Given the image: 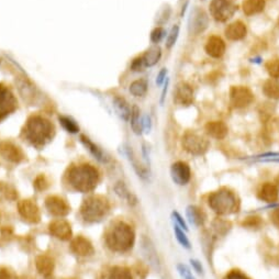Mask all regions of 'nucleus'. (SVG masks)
<instances>
[{
    "label": "nucleus",
    "instance_id": "nucleus-1",
    "mask_svg": "<svg viewBox=\"0 0 279 279\" xmlns=\"http://www.w3.org/2000/svg\"><path fill=\"white\" fill-rule=\"evenodd\" d=\"M24 135L30 143L35 147H44L55 134V128L51 121L40 116H32L27 121L24 126Z\"/></svg>",
    "mask_w": 279,
    "mask_h": 279
},
{
    "label": "nucleus",
    "instance_id": "nucleus-2",
    "mask_svg": "<svg viewBox=\"0 0 279 279\" xmlns=\"http://www.w3.org/2000/svg\"><path fill=\"white\" fill-rule=\"evenodd\" d=\"M98 171L88 164L73 167L68 173V183L78 191L88 192L93 190L98 184Z\"/></svg>",
    "mask_w": 279,
    "mask_h": 279
},
{
    "label": "nucleus",
    "instance_id": "nucleus-3",
    "mask_svg": "<svg viewBox=\"0 0 279 279\" xmlns=\"http://www.w3.org/2000/svg\"><path fill=\"white\" fill-rule=\"evenodd\" d=\"M135 234L133 229L124 222H119L107 234V245L114 252H126L134 244Z\"/></svg>",
    "mask_w": 279,
    "mask_h": 279
},
{
    "label": "nucleus",
    "instance_id": "nucleus-4",
    "mask_svg": "<svg viewBox=\"0 0 279 279\" xmlns=\"http://www.w3.org/2000/svg\"><path fill=\"white\" fill-rule=\"evenodd\" d=\"M209 207L220 216L235 214L239 209V202L235 195L228 189H220L212 192L208 198Z\"/></svg>",
    "mask_w": 279,
    "mask_h": 279
},
{
    "label": "nucleus",
    "instance_id": "nucleus-5",
    "mask_svg": "<svg viewBox=\"0 0 279 279\" xmlns=\"http://www.w3.org/2000/svg\"><path fill=\"white\" fill-rule=\"evenodd\" d=\"M109 211V203L107 199L100 196H93L84 201L81 214L85 221L97 222L100 221Z\"/></svg>",
    "mask_w": 279,
    "mask_h": 279
},
{
    "label": "nucleus",
    "instance_id": "nucleus-6",
    "mask_svg": "<svg viewBox=\"0 0 279 279\" xmlns=\"http://www.w3.org/2000/svg\"><path fill=\"white\" fill-rule=\"evenodd\" d=\"M183 148L192 155H202L209 149V141L195 132H187L181 140Z\"/></svg>",
    "mask_w": 279,
    "mask_h": 279
},
{
    "label": "nucleus",
    "instance_id": "nucleus-7",
    "mask_svg": "<svg viewBox=\"0 0 279 279\" xmlns=\"http://www.w3.org/2000/svg\"><path fill=\"white\" fill-rule=\"evenodd\" d=\"M18 101L11 89L0 84V122L17 110Z\"/></svg>",
    "mask_w": 279,
    "mask_h": 279
},
{
    "label": "nucleus",
    "instance_id": "nucleus-8",
    "mask_svg": "<svg viewBox=\"0 0 279 279\" xmlns=\"http://www.w3.org/2000/svg\"><path fill=\"white\" fill-rule=\"evenodd\" d=\"M236 7L230 0H212L210 5V14L215 20L224 22L235 14Z\"/></svg>",
    "mask_w": 279,
    "mask_h": 279
},
{
    "label": "nucleus",
    "instance_id": "nucleus-9",
    "mask_svg": "<svg viewBox=\"0 0 279 279\" xmlns=\"http://www.w3.org/2000/svg\"><path fill=\"white\" fill-rule=\"evenodd\" d=\"M141 252L143 257L147 260L148 264H150L151 267L156 271H160L161 263L159 255H157L153 242H152L151 239L147 235H143L141 239Z\"/></svg>",
    "mask_w": 279,
    "mask_h": 279
},
{
    "label": "nucleus",
    "instance_id": "nucleus-10",
    "mask_svg": "<svg viewBox=\"0 0 279 279\" xmlns=\"http://www.w3.org/2000/svg\"><path fill=\"white\" fill-rule=\"evenodd\" d=\"M230 100L235 108H245L250 106L254 100V95L248 88L243 86H235L230 92Z\"/></svg>",
    "mask_w": 279,
    "mask_h": 279
},
{
    "label": "nucleus",
    "instance_id": "nucleus-11",
    "mask_svg": "<svg viewBox=\"0 0 279 279\" xmlns=\"http://www.w3.org/2000/svg\"><path fill=\"white\" fill-rule=\"evenodd\" d=\"M18 211L24 220L31 223H38L40 221V210L38 205L32 200L24 199L18 203Z\"/></svg>",
    "mask_w": 279,
    "mask_h": 279
},
{
    "label": "nucleus",
    "instance_id": "nucleus-12",
    "mask_svg": "<svg viewBox=\"0 0 279 279\" xmlns=\"http://www.w3.org/2000/svg\"><path fill=\"white\" fill-rule=\"evenodd\" d=\"M171 176L175 184H177L179 186H185L189 183V180L191 178L190 167L188 166V164L184 162L174 163L171 167Z\"/></svg>",
    "mask_w": 279,
    "mask_h": 279
},
{
    "label": "nucleus",
    "instance_id": "nucleus-13",
    "mask_svg": "<svg viewBox=\"0 0 279 279\" xmlns=\"http://www.w3.org/2000/svg\"><path fill=\"white\" fill-rule=\"evenodd\" d=\"M174 101L179 106H190L193 102V90L186 83H180L174 90Z\"/></svg>",
    "mask_w": 279,
    "mask_h": 279
},
{
    "label": "nucleus",
    "instance_id": "nucleus-14",
    "mask_svg": "<svg viewBox=\"0 0 279 279\" xmlns=\"http://www.w3.org/2000/svg\"><path fill=\"white\" fill-rule=\"evenodd\" d=\"M45 205H46V209L48 210V212L56 217L67 216L71 210L68 203L66 202L64 199L56 197V196H51V197L46 198Z\"/></svg>",
    "mask_w": 279,
    "mask_h": 279
},
{
    "label": "nucleus",
    "instance_id": "nucleus-15",
    "mask_svg": "<svg viewBox=\"0 0 279 279\" xmlns=\"http://www.w3.org/2000/svg\"><path fill=\"white\" fill-rule=\"evenodd\" d=\"M0 154L5 157L6 160H8L12 163H20L24 159L22 150L14 143L8 141H4L0 143Z\"/></svg>",
    "mask_w": 279,
    "mask_h": 279
},
{
    "label": "nucleus",
    "instance_id": "nucleus-16",
    "mask_svg": "<svg viewBox=\"0 0 279 279\" xmlns=\"http://www.w3.org/2000/svg\"><path fill=\"white\" fill-rule=\"evenodd\" d=\"M208 27V17L205 12L201 9H195L191 12V17L189 20V30L191 33L198 34L204 31Z\"/></svg>",
    "mask_w": 279,
    "mask_h": 279
},
{
    "label": "nucleus",
    "instance_id": "nucleus-17",
    "mask_svg": "<svg viewBox=\"0 0 279 279\" xmlns=\"http://www.w3.org/2000/svg\"><path fill=\"white\" fill-rule=\"evenodd\" d=\"M48 229H50V233L59 240L66 241L72 238L71 224L65 220L59 219L51 222Z\"/></svg>",
    "mask_w": 279,
    "mask_h": 279
},
{
    "label": "nucleus",
    "instance_id": "nucleus-18",
    "mask_svg": "<svg viewBox=\"0 0 279 279\" xmlns=\"http://www.w3.org/2000/svg\"><path fill=\"white\" fill-rule=\"evenodd\" d=\"M71 250L78 256H89L94 253L93 244L84 236H77L72 241Z\"/></svg>",
    "mask_w": 279,
    "mask_h": 279
},
{
    "label": "nucleus",
    "instance_id": "nucleus-19",
    "mask_svg": "<svg viewBox=\"0 0 279 279\" xmlns=\"http://www.w3.org/2000/svg\"><path fill=\"white\" fill-rule=\"evenodd\" d=\"M226 48L227 46L224 41L216 35L209 38L207 43H205V52H207L208 55L214 58L221 57L226 53Z\"/></svg>",
    "mask_w": 279,
    "mask_h": 279
},
{
    "label": "nucleus",
    "instance_id": "nucleus-20",
    "mask_svg": "<svg viewBox=\"0 0 279 279\" xmlns=\"http://www.w3.org/2000/svg\"><path fill=\"white\" fill-rule=\"evenodd\" d=\"M226 36L231 41H240L244 39L247 33L246 26L241 21H235L231 24H229L226 29Z\"/></svg>",
    "mask_w": 279,
    "mask_h": 279
},
{
    "label": "nucleus",
    "instance_id": "nucleus-21",
    "mask_svg": "<svg viewBox=\"0 0 279 279\" xmlns=\"http://www.w3.org/2000/svg\"><path fill=\"white\" fill-rule=\"evenodd\" d=\"M258 198L267 203H275L279 199V189L274 184L266 183L258 192Z\"/></svg>",
    "mask_w": 279,
    "mask_h": 279
},
{
    "label": "nucleus",
    "instance_id": "nucleus-22",
    "mask_svg": "<svg viewBox=\"0 0 279 279\" xmlns=\"http://www.w3.org/2000/svg\"><path fill=\"white\" fill-rule=\"evenodd\" d=\"M16 84L18 86V89H19L20 95L23 97L24 100H27L29 102L31 100H34V97L36 96V90L31 83L26 80V78L18 77L16 80Z\"/></svg>",
    "mask_w": 279,
    "mask_h": 279
},
{
    "label": "nucleus",
    "instance_id": "nucleus-23",
    "mask_svg": "<svg viewBox=\"0 0 279 279\" xmlns=\"http://www.w3.org/2000/svg\"><path fill=\"white\" fill-rule=\"evenodd\" d=\"M205 131L208 134L217 140H222L228 135V126L221 121H212L205 125Z\"/></svg>",
    "mask_w": 279,
    "mask_h": 279
},
{
    "label": "nucleus",
    "instance_id": "nucleus-24",
    "mask_svg": "<svg viewBox=\"0 0 279 279\" xmlns=\"http://www.w3.org/2000/svg\"><path fill=\"white\" fill-rule=\"evenodd\" d=\"M113 108L114 110H116L118 116L124 120V121H129L131 118V108L129 106L128 102L122 97L116 96L113 98Z\"/></svg>",
    "mask_w": 279,
    "mask_h": 279
},
{
    "label": "nucleus",
    "instance_id": "nucleus-25",
    "mask_svg": "<svg viewBox=\"0 0 279 279\" xmlns=\"http://www.w3.org/2000/svg\"><path fill=\"white\" fill-rule=\"evenodd\" d=\"M81 141L84 144V147L92 153V155L96 160H98L101 163L108 162V157L106 156V154L102 152V150L99 147H97V145L89 137H87L86 135H81Z\"/></svg>",
    "mask_w": 279,
    "mask_h": 279
},
{
    "label": "nucleus",
    "instance_id": "nucleus-26",
    "mask_svg": "<svg viewBox=\"0 0 279 279\" xmlns=\"http://www.w3.org/2000/svg\"><path fill=\"white\" fill-rule=\"evenodd\" d=\"M186 216L189 223L193 227L202 226L204 222V216L201 209H199L196 205H188L186 208Z\"/></svg>",
    "mask_w": 279,
    "mask_h": 279
},
{
    "label": "nucleus",
    "instance_id": "nucleus-27",
    "mask_svg": "<svg viewBox=\"0 0 279 279\" xmlns=\"http://www.w3.org/2000/svg\"><path fill=\"white\" fill-rule=\"evenodd\" d=\"M36 269L43 276H50L54 269V262L51 257L46 255H40L35 259Z\"/></svg>",
    "mask_w": 279,
    "mask_h": 279
},
{
    "label": "nucleus",
    "instance_id": "nucleus-28",
    "mask_svg": "<svg viewBox=\"0 0 279 279\" xmlns=\"http://www.w3.org/2000/svg\"><path fill=\"white\" fill-rule=\"evenodd\" d=\"M126 156H128V159L130 161V163L132 164V166H133V168H134V171L137 174L138 177H141L142 179H148L150 176L148 168L143 166L141 162H138V160L136 159L135 154L133 153L131 148H126Z\"/></svg>",
    "mask_w": 279,
    "mask_h": 279
},
{
    "label": "nucleus",
    "instance_id": "nucleus-29",
    "mask_svg": "<svg viewBox=\"0 0 279 279\" xmlns=\"http://www.w3.org/2000/svg\"><path fill=\"white\" fill-rule=\"evenodd\" d=\"M246 16H254L265 9V0H244L242 5Z\"/></svg>",
    "mask_w": 279,
    "mask_h": 279
},
{
    "label": "nucleus",
    "instance_id": "nucleus-30",
    "mask_svg": "<svg viewBox=\"0 0 279 279\" xmlns=\"http://www.w3.org/2000/svg\"><path fill=\"white\" fill-rule=\"evenodd\" d=\"M161 56H162L161 47L160 46H152L143 54L142 58H143L144 64L147 67H152V66L157 64V62L161 59Z\"/></svg>",
    "mask_w": 279,
    "mask_h": 279
},
{
    "label": "nucleus",
    "instance_id": "nucleus-31",
    "mask_svg": "<svg viewBox=\"0 0 279 279\" xmlns=\"http://www.w3.org/2000/svg\"><path fill=\"white\" fill-rule=\"evenodd\" d=\"M114 191L117 192V195L121 199H124L125 201H128L131 205L135 204L136 201H137L136 197L133 195V193L128 189V188H126V186L123 183H121V181H119V183H117L116 186H114Z\"/></svg>",
    "mask_w": 279,
    "mask_h": 279
},
{
    "label": "nucleus",
    "instance_id": "nucleus-32",
    "mask_svg": "<svg viewBox=\"0 0 279 279\" xmlns=\"http://www.w3.org/2000/svg\"><path fill=\"white\" fill-rule=\"evenodd\" d=\"M263 92L268 98L279 99V82L275 78L266 81L263 86Z\"/></svg>",
    "mask_w": 279,
    "mask_h": 279
},
{
    "label": "nucleus",
    "instance_id": "nucleus-33",
    "mask_svg": "<svg viewBox=\"0 0 279 279\" xmlns=\"http://www.w3.org/2000/svg\"><path fill=\"white\" fill-rule=\"evenodd\" d=\"M130 120H131V128H132L133 132H134L136 135L142 134L143 123H142L141 119H140V109L137 106H134L132 108Z\"/></svg>",
    "mask_w": 279,
    "mask_h": 279
},
{
    "label": "nucleus",
    "instance_id": "nucleus-34",
    "mask_svg": "<svg viewBox=\"0 0 279 279\" xmlns=\"http://www.w3.org/2000/svg\"><path fill=\"white\" fill-rule=\"evenodd\" d=\"M105 279H133L131 271L124 267H113L108 272Z\"/></svg>",
    "mask_w": 279,
    "mask_h": 279
},
{
    "label": "nucleus",
    "instance_id": "nucleus-35",
    "mask_svg": "<svg viewBox=\"0 0 279 279\" xmlns=\"http://www.w3.org/2000/svg\"><path fill=\"white\" fill-rule=\"evenodd\" d=\"M148 92V82L145 80H137L130 85V93L135 97H142Z\"/></svg>",
    "mask_w": 279,
    "mask_h": 279
},
{
    "label": "nucleus",
    "instance_id": "nucleus-36",
    "mask_svg": "<svg viewBox=\"0 0 279 279\" xmlns=\"http://www.w3.org/2000/svg\"><path fill=\"white\" fill-rule=\"evenodd\" d=\"M59 120V123L62 124L63 128L69 132V133H77L78 131H80V126H78V124L76 123L75 120H73L72 118L69 117H65V116H60L58 118Z\"/></svg>",
    "mask_w": 279,
    "mask_h": 279
},
{
    "label": "nucleus",
    "instance_id": "nucleus-37",
    "mask_svg": "<svg viewBox=\"0 0 279 279\" xmlns=\"http://www.w3.org/2000/svg\"><path fill=\"white\" fill-rule=\"evenodd\" d=\"M174 233H175L176 239H177V241H178V243L184 248H186V250H190L191 248L190 242H189V240H188L186 233L184 232V230H181L177 226H174Z\"/></svg>",
    "mask_w": 279,
    "mask_h": 279
},
{
    "label": "nucleus",
    "instance_id": "nucleus-38",
    "mask_svg": "<svg viewBox=\"0 0 279 279\" xmlns=\"http://www.w3.org/2000/svg\"><path fill=\"white\" fill-rule=\"evenodd\" d=\"M265 68H266V71H267L270 77L275 78V80L279 78V59L268 60V62L265 65Z\"/></svg>",
    "mask_w": 279,
    "mask_h": 279
},
{
    "label": "nucleus",
    "instance_id": "nucleus-39",
    "mask_svg": "<svg viewBox=\"0 0 279 279\" xmlns=\"http://www.w3.org/2000/svg\"><path fill=\"white\" fill-rule=\"evenodd\" d=\"M178 34H179V27L178 26L173 27L171 31H169V34L167 35V39H166V46L168 48H171L176 43V41H177V38H178Z\"/></svg>",
    "mask_w": 279,
    "mask_h": 279
},
{
    "label": "nucleus",
    "instance_id": "nucleus-40",
    "mask_svg": "<svg viewBox=\"0 0 279 279\" xmlns=\"http://www.w3.org/2000/svg\"><path fill=\"white\" fill-rule=\"evenodd\" d=\"M176 268H177V271H178L179 276L181 277V279H196L195 276L192 275V272L189 269V267L186 266L185 264H177Z\"/></svg>",
    "mask_w": 279,
    "mask_h": 279
},
{
    "label": "nucleus",
    "instance_id": "nucleus-41",
    "mask_svg": "<svg viewBox=\"0 0 279 279\" xmlns=\"http://www.w3.org/2000/svg\"><path fill=\"white\" fill-rule=\"evenodd\" d=\"M165 34H166L165 30L161 27H157L151 33V41L153 42V43H159V42H161L164 39Z\"/></svg>",
    "mask_w": 279,
    "mask_h": 279
},
{
    "label": "nucleus",
    "instance_id": "nucleus-42",
    "mask_svg": "<svg viewBox=\"0 0 279 279\" xmlns=\"http://www.w3.org/2000/svg\"><path fill=\"white\" fill-rule=\"evenodd\" d=\"M172 218L174 222L176 223L175 226L179 227L181 230H184V231H188V227H187V223L186 221L183 219V217H181L177 211H174L172 214Z\"/></svg>",
    "mask_w": 279,
    "mask_h": 279
},
{
    "label": "nucleus",
    "instance_id": "nucleus-43",
    "mask_svg": "<svg viewBox=\"0 0 279 279\" xmlns=\"http://www.w3.org/2000/svg\"><path fill=\"white\" fill-rule=\"evenodd\" d=\"M34 187L38 190H45L48 187V181L44 175H40L34 180Z\"/></svg>",
    "mask_w": 279,
    "mask_h": 279
},
{
    "label": "nucleus",
    "instance_id": "nucleus-44",
    "mask_svg": "<svg viewBox=\"0 0 279 279\" xmlns=\"http://www.w3.org/2000/svg\"><path fill=\"white\" fill-rule=\"evenodd\" d=\"M145 68H147V66H145V64H144V60H143L142 56L136 57L131 64V69L133 72H142Z\"/></svg>",
    "mask_w": 279,
    "mask_h": 279
},
{
    "label": "nucleus",
    "instance_id": "nucleus-45",
    "mask_svg": "<svg viewBox=\"0 0 279 279\" xmlns=\"http://www.w3.org/2000/svg\"><path fill=\"white\" fill-rule=\"evenodd\" d=\"M0 190H2L6 195V197L9 198V199H15L17 197L16 190L12 187H10L9 185L2 184V185H0Z\"/></svg>",
    "mask_w": 279,
    "mask_h": 279
},
{
    "label": "nucleus",
    "instance_id": "nucleus-46",
    "mask_svg": "<svg viewBox=\"0 0 279 279\" xmlns=\"http://www.w3.org/2000/svg\"><path fill=\"white\" fill-rule=\"evenodd\" d=\"M0 279H18V277L8 268H0Z\"/></svg>",
    "mask_w": 279,
    "mask_h": 279
},
{
    "label": "nucleus",
    "instance_id": "nucleus-47",
    "mask_svg": "<svg viewBox=\"0 0 279 279\" xmlns=\"http://www.w3.org/2000/svg\"><path fill=\"white\" fill-rule=\"evenodd\" d=\"M224 279H250V278L246 277L244 274H242V272L239 270H232L229 272Z\"/></svg>",
    "mask_w": 279,
    "mask_h": 279
},
{
    "label": "nucleus",
    "instance_id": "nucleus-48",
    "mask_svg": "<svg viewBox=\"0 0 279 279\" xmlns=\"http://www.w3.org/2000/svg\"><path fill=\"white\" fill-rule=\"evenodd\" d=\"M190 264H191V266L193 267V269H195L199 275H202L203 274V267H202V265H201V263L199 262V260L191 258L190 259Z\"/></svg>",
    "mask_w": 279,
    "mask_h": 279
},
{
    "label": "nucleus",
    "instance_id": "nucleus-49",
    "mask_svg": "<svg viewBox=\"0 0 279 279\" xmlns=\"http://www.w3.org/2000/svg\"><path fill=\"white\" fill-rule=\"evenodd\" d=\"M270 220L274 226L279 229V208H275L270 215Z\"/></svg>",
    "mask_w": 279,
    "mask_h": 279
},
{
    "label": "nucleus",
    "instance_id": "nucleus-50",
    "mask_svg": "<svg viewBox=\"0 0 279 279\" xmlns=\"http://www.w3.org/2000/svg\"><path fill=\"white\" fill-rule=\"evenodd\" d=\"M166 68H163L160 73H159V75H157V78H156V84L159 85V86H161V85L163 84L164 80H165V77H166Z\"/></svg>",
    "mask_w": 279,
    "mask_h": 279
},
{
    "label": "nucleus",
    "instance_id": "nucleus-51",
    "mask_svg": "<svg viewBox=\"0 0 279 279\" xmlns=\"http://www.w3.org/2000/svg\"><path fill=\"white\" fill-rule=\"evenodd\" d=\"M278 26H279V19H278Z\"/></svg>",
    "mask_w": 279,
    "mask_h": 279
}]
</instances>
